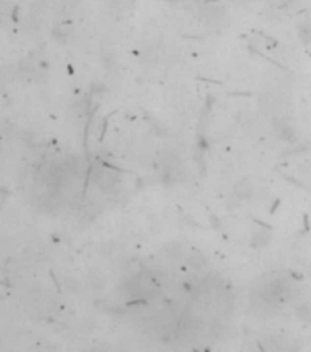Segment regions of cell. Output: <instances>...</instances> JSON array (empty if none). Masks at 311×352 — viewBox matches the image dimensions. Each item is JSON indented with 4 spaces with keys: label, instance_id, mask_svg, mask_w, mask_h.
Segmentation results:
<instances>
[{
    "label": "cell",
    "instance_id": "obj_3",
    "mask_svg": "<svg viewBox=\"0 0 311 352\" xmlns=\"http://www.w3.org/2000/svg\"><path fill=\"white\" fill-rule=\"evenodd\" d=\"M298 37L304 44H311V26L310 24H300L298 26Z\"/></svg>",
    "mask_w": 311,
    "mask_h": 352
},
{
    "label": "cell",
    "instance_id": "obj_1",
    "mask_svg": "<svg viewBox=\"0 0 311 352\" xmlns=\"http://www.w3.org/2000/svg\"><path fill=\"white\" fill-rule=\"evenodd\" d=\"M275 132H277V136L282 139V141H293V139L297 138L295 127H293L289 121H286V119L277 121V125H275Z\"/></svg>",
    "mask_w": 311,
    "mask_h": 352
},
{
    "label": "cell",
    "instance_id": "obj_2",
    "mask_svg": "<svg viewBox=\"0 0 311 352\" xmlns=\"http://www.w3.org/2000/svg\"><path fill=\"white\" fill-rule=\"evenodd\" d=\"M253 191H255V187H253V184H251L249 180L240 182L235 189V193L238 198H251V196H253Z\"/></svg>",
    "mask_w": 311,
    "mask_h": 352
}]
</instances>
